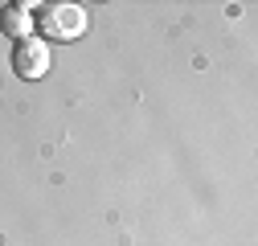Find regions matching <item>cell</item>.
Wrapping results in <instances>:
<instances>
[{"label":"cell","mask_w":258,"mask_h":246,"mask_svg":"<svg viewBox=\"0 0 258 246\" xmlns=\"http://www.w3.org/2000/svg\"><path fill=\"white\" fill-rule=\"evenodd\" d=\"M86 29H90V17H86L82 5H74V0L37 5V13H33V33L45 45H53V41H78Z\"/></svg>","instance_id":"obj_1"},{"label":"cell","mask_w":258,"mask_h":246,"mask_svg":"<svg viewBox=\"0 0 258 246\" xmlns=\"http://www.w3.org/2000/svg\"><path fill=\"white\" fill-rule=\"evenodd\" d=\"M49 66H53V49H49L37 33L13 45V74H17V78L37 82V78H45V74H49Z\"/></svg>","instance_id":"obj_2"},{"label":"cell","mask_w":258,"mask_h":246,"mask_svg":"<svg viewBox=\"0 0 258 246\" xmlns=\"http://www.w3.org/2000/svg\"><path fill=\"white\" fill-rule=\"evenodd\" d=\"M33 13H37L33 0H9V5L0 9V33L13 37V41L33 37Z\"/></svg>","instance_id":"obj_3"}]
</instances>
